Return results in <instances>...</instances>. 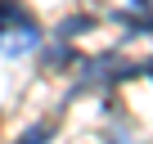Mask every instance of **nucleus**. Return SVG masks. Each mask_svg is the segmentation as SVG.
Returning <instances> with one entry per match:
<instances>
[{
	"label": "nucleus",
	"mask_w": 153,
	"mask_h": 144,
	"mask_svg": "<svg viewBox=\"0 0 153 144\" xmlns=\"http://www.w3.org/2000/svg\"><path fill=\"white\" fill-rule=\"evenodd\" d=\"M41 45L36 18L18 5V0H0V54H27Z\"/></svg>",
	"instance_id": "1"
},
{
	"label": "nucleus",
	"mask_w": 153,
	"mask_h": 144,
	"mask_svg": "<svg viewBox=\"0 0 153 144\" xmlns=\"http://www.w3.org/2000/svg\"><path fill=\"white\" fill-rule=\"evenodd\" d=\"M50 135H54V126H50V122H41V126H32V131H27V135H23L18 144H45Z\"/></svg>",
	"instance_id": "2"
},
{
	"label": "nucleus",
	"mask_w": 153,
	"mask_h": 144,
	"mask_svg": "<svg viewBox=\"0 0 153 144\" xmlns=\"http://www.w3.org/2000/svg\"><path fill=\"white\" fill-rule=\"evenodd\" d=\"M140 72H144V77H153V59H149V63H144V68H140Z\"/></svg>",
	"instance_id": "3"
},
{
	"label": "nucleus",
	"mask_w": 153,
	"mask_h": 144,
	"mask_svg": "<svg viewBox=\"0 0 153 144\" xmlns=\"http://www.w3.org/2000/svg\"><path fill=\"white\" fill-rule=\"evenodd\" d=\"M113 144H126V140H113Z\"/></svg>",
	"instance_id": "4"
}]
</instances>
